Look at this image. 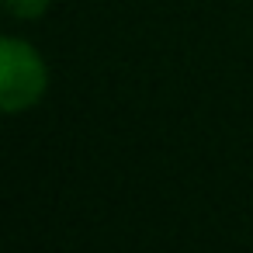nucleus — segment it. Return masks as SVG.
Here are the masks:
<instances>
[{"label": "nucleus", "mask_w": 253, "mask_h": 253, "mask_svg": "<svg viewBox=\"0 0 253 253\" xmlns=\"http://www.w3.org/2000/svg\"><path fill=\"white\" fill-rule=\"evenodd\" d=\"M45 87H49V70L35 45L21 39L0 42V108L7 115H18L35 101H42Z\"/></svg>", "instance_id": "f257e3e1"}, {"label": "nucleus", "mask_w": 253, "mask_h": 253, "mask_svg": "<svg viewBox=\"0 0 253 253\" xmlns=\"http://www.w3.org/2000/svg\"><path fill=\"white\" fill-rule=\"evenodd\" d=\"M49 4L52 0H4V7L14 14V18H39V14H45L49 11Z\"/></svg>", "instance_id": "f03ea898"}]
</instances>
